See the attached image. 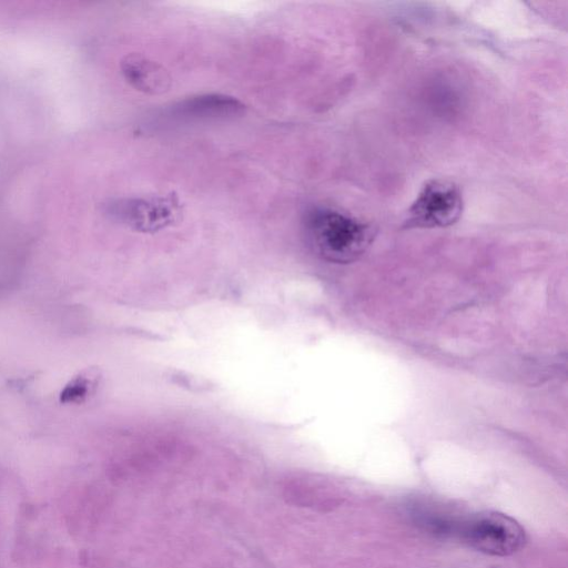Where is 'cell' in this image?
<instances>
[{"mask_svg": "<svg viewBox=\"0 0 568 568\" xmlns=\"http://www.w3.org/2000/svg\"><path fill=\"white\" fill-rule=\"evenodd\" d=\"M121 71L134 89L144 93L160 94L170 88V77L164 68L139 53L124 57Z\"/></svg>", "mask_w": 568, "mask_h": 568, "instance_id": "obj_6", "label": "cell"}, {"mask_svg": "<svg viewBox=\"0 0 568 568\" xmlns=\"http://www.w3.org/2000/svg\"><path fill=\"white\" fill-rule=\"evenodd\" d=\"M104 211L112 220L142 233L161 231L181 216V205L174 194L114 199L104 205Z\"/></svg>", "mask_w": 568, "mask_h": 568, "instance_id": "obj_3", "label": "cell"}, {"mask_svg": "<svg viewBox=\"0 0 568 568\" xmlns=\"http://www.w3.org/2000/svg\"><path fill=\"white\" fill-rule=\"evenodd\" d=\"M100 376L95 369H87L70 379L60 393L63 404L79 405L87 402L97 390Z\"/></svg>", "mask_w": 568, "mask_h": 568, "instance_id": "obj_7", "label": "cell"}, {"mask_svg": "<svg viewBox=\"0 0 568 568\" xmlns=\"http://www.w3.org/2000/svg\"><path fill=\"white\" fill-rule=\"evenodd\" d=\"M306 240L322 258L348 263L359 257L373 240L372 227L335 209L317 206L304 221Z\"/></svg>", "mask_w": 568, "mask_h": 568, "instance_id": "obj_1", "label": "cell"}, {"mask_svg": "<svg viewBox=\"0 0 568 568\" xmlns=\"http://www.w3.org/2000/svg\"><path fill=\"white\" fill-rule=\"evenodd\" d=\"M460 534L470 547L493 556L511 555L525 541L523 527L515 519L499 513L473 516L462 525Z\"/></svg>", "mask_w": 568, "mask_h": 568, "instance_id": "obj_4", "label": "cell"}, {"mask_svg": "<svg viewBox=\"0 0 568 568\" xmlns=\"http://www.w3.org/2000/svg\"><path fill=\"white\" fill-rule=\"evenodd\" d=\"M245 105L237 99L217 93L200 94L182 100L165 111L174 121H199L233 118L243 113Z\"/></svg>", "mask_w": 568, "mask_h": 568, "instance_id": "obj_5", "label": "cell"}, {"mask_svg": "<svg viewBox=\"0 0 568 568\" xmlns=\"http://www.w3.org/2000/svg\"><path fill=\"white\" fill-rule=\"evenodd\" d=\"M463 212V196L458 185L446 179L425 183L408 207L405 226L408 229L447 227L455 224Z\"/></svg>", "mask_w": 568, "mask_h": 568, "instance_id": "obj_2", "label": "cell"}]
</instances>
